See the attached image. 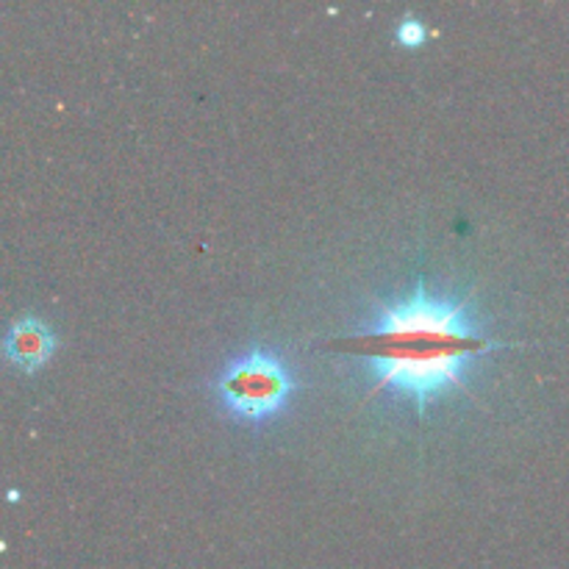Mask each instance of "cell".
I'll return each mask as SVG.
<instances>
[{"instance_id": "obj_1", "label": "cell", "mask_w": 569, "mask_h": 569, "mask_svg": "<svg viewBox=\"0 0 569 569\" xmlns=\"http://www.w3.org/2000/svg\"><path fill=\"white\" fill-rule=\"evenodd\" d=\"M331 348L367 367L372 378L367 398L392 387L409 395L422 420L428 403L450 387L470 392L465 376L472 361L517 342L481 331L470 317V298H437L426 278H417L403 298L376 300L370 320L331 339Z\"/></svg>"}, {"instance_id": "obj_2", "label": "cell", "mask_w": 569, "mask_h": 569, "mask_svg": "<svg viewBox=\"0 0 569 569\" xmlns=\"http://www.w3.org/2000/svg\"><path fill=\"white\" fill-rule=\"evenodd\" d=\"M222 409L242 422H267L287 409L295 376L272 348H248L231 356L211 381Z\"/></svg>"}, {"instance_id": "obj_3", "label": "cell", "mask_w": 569, "mask_h": 569, "mask_svg": "<svg viewBox=\"0 0 569 569\" xmlns=\"http://www.w3.org/2000/svg\"><path fill=\"white\" fill-rule=\"evenodd\" d=\"M56 337L37 315H20L3 337L6 359L22 372H33L53 356Z\"/></svg>"}, {"instance_id": "obj_4", "label": "cell", "mask_w": 569, "mask_h": 569, "mask_svg": "<svg viewBox=\"0 0 569 569\" xmlns=\"http://www.w3.org/2000/svg\"><path fill=\"white\" fill-rule=\"evenodd\" d=\"M426 37H428L426 22H422L417 14H411V11H406V14L398 20V26H395V39H398L400 44H406V48H417V44L426 42Z\"/></svg>"}]
</instances>
